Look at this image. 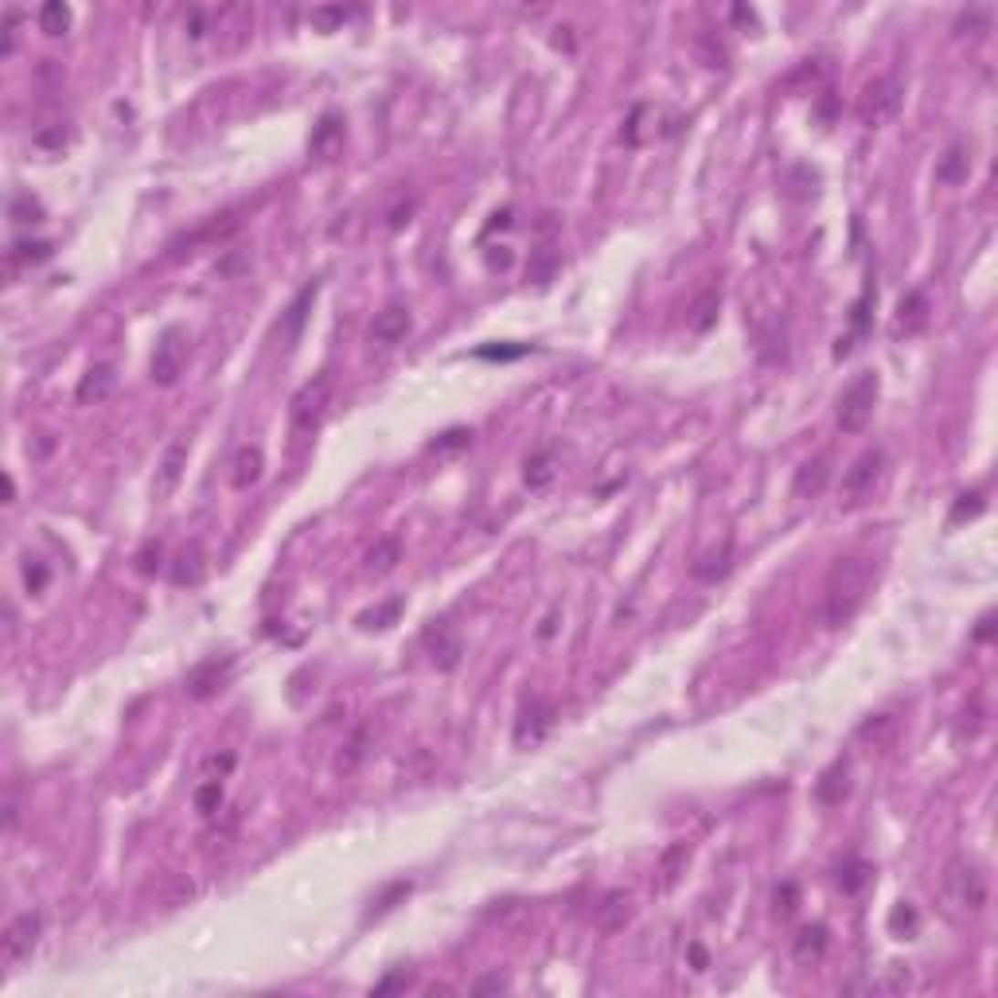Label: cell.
I'll return each instance as SVG.
<instances>
[{"label":"cell","instance_id":"cell-12","mask_svg":"<svg viewBox=\"0 0 998 998\" xmlns=\"http://www.w3.org/2000/svg\"><path fill=\"white\" fill-rule=\"evenodd\" d=\"M410 309L402 305V300H390V305L374 316V324H371V343H383V347H390V343H402L406 340V331H410Z\"/></svg>","mask_w":998,"mask_h":998},{"label":"cell","instance_id":"cell-8","mask_svg":"<svg viewBox=\"0 0 998 998\" xmlns=\"http://www.w3.org/2000/svg\"><path fill=\"white\" fill-rule=\"evenodd\" d=\"M554 726V706L539 699V694H531V699L519 706V714H515V745L519 749H531V745H539L546 733H551Z\"/></svg>","mask_w":998,"mask_h":998},{"label":"cell","instance_id":"cell-35","mask_svg":"<svg viewBox=\"0 0 998 998\" xmlns=\"http://www.w3.org/2000/svg\"><path fill=\"white\" fill-rule=\"evenodd\" d=\"M219 804H223V788H219V780H207V784L195 792V807H199V812H204V815H215V812H219Z\"/></svg>","mask_w":998,"mask_h":998},{"label":"cell","instance_id":"cell-18","mask_svg":"<svg viewBox=\"0 0 998 998\" xmlns=\"http://www.w3.org/2000/svg\"><path fill=\"white\" fill-rule=\"evenodd\" d=\"M687 862H690V846H687V843H671V846L659 855V866H656V889L667 893L675 881L687 874Z\"/></svg>","mask_w":998,"mask_h":998},{"label":"cell","instance_id":"cell-32","mask_svg":"<svg viewBox=\"0 0 998 998\" xmlns=\"http://www.w3.org/2000/svg\"><path fill=\"white\" fill-rule=\"evenodd\" d=\"M352 16V8H340V5H320V8H312V16L309 24L316 27V32H336V27Z\"/></svg>","mask_w":998,"mask_h":998},{"label":"cell","instance_id":"cell-40","mask_svg":"<svg viewBox=\"0 0 998 998\" xmlns=\"http://www.w3.org/2000/svg\"><path fill=\"white\" fill-rule=\"evenodd\" d=\"M137 570L141 573H156L161 570V542H149L144 551L137 554Z\"/></svg>","mask_w":998,"mask_h":998},{"label":"cell","instance_id":"cell-45","mask_svg":"<svg viewBox=\"0 0 998 998\" xmlns=\"http://www.w3.org/2000/svg\"><path fill=\"white\" fill-rule=\"evenodd\" d=\"M991 632H994V613H987V616L979 620V628H975V640H979V644H987V640H991Z\"/></svg>","mask_w":998,"mask_h":998},{"label":"cell","instance_id":"cell-25","mask_svg":"<svg viewBox=\"0 0 998 998\" xmlns=\"http://www.w3.org/2000/svg\"><path fill=\"white\" fill-rule=\"evenodd\" d=\"M312 297H316V281L300 289L297 300H293V305H289L285 320H281V340H297V336H300V324H305V316H309L305 309L312 305Z\"/></svg>","mask_w":998,"mask_h":998},{"label":"cell","instance_id":"cell-23","mask_svg":"<svg viewBox=\"0 0 998 998\" xmlns=\"http://www.w3.org/2000/svg\"><path fill=\"white\" fill-rule=\"evenodd\" d=\"M718 309H721V293L718 289L710 285V289H702L699 297H694V305H690V328L694 331H710L714 328V320H718Z\"/></svg>","mask_w":998,"mask_h":998},{"label":"cell","instance_id":"cell-14","mask_svg":"<svg viewBox=\"0 0 998 998\" xmlns=\"http://www.w3.org/2000/svg\"><path fill=\"white\" fill-rule=\"evenodd\" d=\"M827 480H831V457H827V453H819V457L804 460V465L795 468L792 496H795V499H815V496H823V488H827Z\"/></svg>","mask_w":998,"mask_h":998},{"label":"cell","instance_id":"cell-46","mask_svg":"<svg viewBox=\"0 0 998 998\" xmlns=\"http://www.w3.org/2000/svg\"><path fill=\"white\" fill-rule=\"evenodd\" d=\"M16 819H20V807H16V800L8 795V804H5V827L16 831Z\"/></svg>","mask_w":998,"mask_h":998},{"label":"cell","instance_id":"cell-11","mask_svg":"<svg viewBox=\"0 0 998 998\" xmlns=\"http://www.w3.org/2000/svg\"><path fill=\"white\" fill-rule=\"evenodd\" d=\"M184 468H187V441H172V445L164 448L161 465H156L152 496H156V499H168L172 491L180 488V480H184Z\"/></svg>","mask_w":998,"mask_h":998},{"label":"cell","instance_id":"cell-10","mask_svg":"<svg viewBox=\"0 0 998 998\" xmlns=\"http://www.w3.org/2000/svg\"><path fill=\"white\" fill-rule=\"evenodd\" d=\"M230 671H235V656H211V659L195 663V667L187 671L184 690L192 694V699L204 702V699H211V694L223 690V683L230 678Z\"/></svg>","mask_w":998,"mask_h":998},{"label":"cell","instance_id":"cell-33","mask_svg":"<svg viewBox=\"0 0 998 998\" xmlns=\"http://www.w3.org/2000/svg\"><path fill=\"white\" fill-rule=\"evenodd\" d=\"M398 613H402V601H386L383 609H371V613L359 616V625L363 628H390L398 620Z\"/></svg>","mask_w":998,"mask_h":998},{"label":"cell","instance_id":"cell-15","mask_svg":"<svg viewBox=\"0 0 998 998\" xmlns=\"http://www.w3.org/2000/svg\"><path fill=\"white\" fill-rule=\"evenodd\" d=\"M113 383H118L113 367H110V363H94L90 371L82 374V383H79V390H75V402H79V406H98V402L110 398Z\"/></svg>","mask_w":998,"mask_h":998},{"label":"cell","instance_id":"cell-9","mask_svg":"<svg viewBox=\"0 0 998 998\" xmlns=\"http://www.w3.org/2000/svg\"><path fill=\"white\" fill-rule=\"evenodd\" d=\"M897 106H901V86H897V79H874L862 90L858 118H862V125H881L886 118H893Z\"/></svg>","mask_w":998,"mask_h":998},{"label":"cell","instance_id":"cell-30","mask_svg":"<svg viewBox=\"0 0 998 998\" xmlns=\"http://www.w3.org/2000/svg\"><path fill=\"white\" fill-rule=\"evenodd\" d=\"M866 881H870V866H866L862 858H846L843 866H838V886H843V893H858Z\"/></svg>","mask_w":998,"mask_h":998},{"label":"cell","instance_id":"cell-42","mask_svg":"<svg viewBox=\"0 0 998 998\" xmlns=\"http://www.w3.org/2000/svg\"><path fill=\"white\" fill-rule=\"evenodd\" d=\"M336 133H340V121H336V118H324V121H320V129H316V137H312V149L320 152L324 144H328L331 137H336Z\"/></svg>","mask_w":998,"mask_h":998},{"label":"cell","instance_id":"cell-7","mask_svg":"<svg viewBox=\"0 0 998 998\" xmlns=\"http://www.w3.org/2000/svg\"><path fill=\"white\" fill-rule=\"evenodd\" d=\"M184 363H187V336L180 328H168L161 343L152 352V383L156 386H176L180 374H184Z\"/></svg>","mask_w":998,"mask_h":998},{"label":"cell","instance_id":"cell-2","mask_svg":"<svg viewBox=\"0 0 998 998\" xmlns=\"http://www.w3.org/2000/svg\"><path fill=\"white\" fill-rule=\"evenodd\" d=\"M328 406H331V374L320 371L312 374L293 394V406H289V437H293V448L309 445L316 433H320L324 417H328Z\"/></svg>","mask_w":998,"mask_h":998},{"label":"cell","instance_id":"cell-31","mask_svg":"<svg viewBox=\"0 0 998 998\" xmlns=\"http://www.w3.org/2000/svg\"><path fill=\"white\" fill-rule=\"evenodd\" d=\"M39 27L47 36H63L67 27H70V8L59 5V0H51V5H43L39 8Z\"/></svg>","mask_w":998,"mask_h":998},{"label":"cell","instance_id":"cell-22","mask_svg":"<svg viewBox=\"0 0 998 998\" xmlns=\"http://www.w3.org/2000/svg\"><path fill=\"white\" fill-rule=\"evenodd\" d=\"M827 924H804L800 932H795L792 940V956L800 960V963H815L823 951H827Z\"/></svg>","mask_w":998,"mask_h":998},{"label":"cell","instance_id":"cell-43","mask_svg":"<svg viewBox=\"0 0 998 998\" xmlns=\"http://www.w3.org/2000/svg\"><path fill=\"white\" fill-rule=\"evenodd\" d=\"M468 437H472L468 429H448V433H445V441L433 445V453H445V448H460V445H468Z\"/></svg>","mask_w":998,"mask_h":998},{"label":"cell","instance_id":"cell-20","mask_svg":"<svg viewBox=\"0 0 998 998\" xmlns=\"http://www.w3.org/2000/svg\"><path fill=\"white\" fill-rule=\"evenodd\" d=\"M924 324H929V297H924V293H909L901 300V309H897L893 331H897V336H917Z\"/></svg>","mask_w":998,"mask_h":998},{"label":"cell","instance_id":"cell-27","mask_svg":"<svg viewBox=\"0 0 998 998\" xmlns=\"http://www.w3.org/2000/svg\"><path fill=\"white\" fill-rule=\"evenodd\" d=\"M398 558H402V542L390 534V539H379L371 546V554H367V570L371 573H390L398 566Z\"/></svg>","mask_w":998,"mask_h":998},{"label":"cell","instance_id":"cell-13","mask_svg":"<svg viewBox=\"0 0 998 998\" xmlns=\"http://www.w3.org/2000/svg\"><path fill=\"white\" fill-rule=\"evenodd\" d=\"M425 647H429V656L441 671H453L460 663V636L448 628V620H433V625L425 628Z\"/></svg>","mask_w":998,"mask_h":998},{"label":"cell","instance_id":"cell-24","mask_svg":"<svg viewBox=\"0 0 998 998\" xmlns=\"http://www.w3.org/2000/svg\"><path fill=\"white\" fill-rule=\"evenodd\" d=\"M967 172H972V161H967V149L963 144H951V149L940 156V164H936V184H963L967 180Z\"/></svg>","mask_w":998,"mask_h":998},{"label":"cell","instance_id":"cell-1","mask_svg":"<svg viewBox=\"0 0 998 998\" xmlns=\"http://www.w3.org/2000/svg\"><path fill=\"white\" fill-rule=\"evenodd\" d=\"M874 577H877V562L870 554H843L831 562L827 570V582H823V601H819V620L827 628H843L850 625L858 613L866 597L874 589Z\"/></svg>","mask_w":998,"mask_h":998},{"label":"cell","instance_id":"cell-19","mask_svg":"<svg viewBox=\"0 0 998 998\" xmlns=\"http://www.w3.org/2000/svg\"><path fill=\"white\" fill-rule=\"evenodd\" d=\"M262 468H266V460H262V448L257 445H246L235 453V465H230V484H235L238 491H246L250 484L262 480Z\"/></svg>","mask_w":998,"mask_h":998},{"label":"cell","instance_id":"cell-34","mask_svg":"<svg viewBox=\"0 0 998 998\" xmlns=\"http://www.w3.org/2000/svg\"><path fill=\"white\" fill-rule=\"evenodd\" d=\"M8 215H12V223H39V204L32 195H12V204H8Z\"/></svg>","mask_w":998,"mask_h":998},{"label":"cell","instance_id":"cell-29","mask_svg":"<svg viewBox=\"0 0 998 998\" xmlns=\"http://www.w3.org/2000/svg\"><path fill=\"white\" fill-rule=\"evenodd\" d=\"M917 929H920V917H917V909L909 905V901H901L889 913V932L897 936V940H913L917 936Z\"/></svg>","mask_w":998,"mask_h":998},{"label":"cell","instance_id":"cell-26","mask_svg":"<svg viewBox=\"0 0 998 998\" xmlns=\"http://www.w3.org/2000/svg\"><path fill=\"white\" fill-rule=\"evenodd\" d=\"M733 566V546L730 542H721V551H710L706 558L694 562V577H702V582H718V577H726Z\"/></svg>","mask_w":998,"mask_h":998},{"label":"cell","instance_id":"cell-38","mask_svg":"<svg viewBox=\"0 0 998 998\" xmlns=\"http://www.w3.org/2000/svg\"><path fill=\"white\" fill-rule=\"evenodd\" d=\"M982 511V496L979 491H963V496L956 499V508H951V523H963V519H975Z\"/></svg>","mask_w":998,"mask_h":998},{"label":"cell","instance_id":"cell-3","mask_svg":"<svg viewBox=\"0 0 998 998\" xmlns=\"http://www.w3.org/2000/svg\"><path fill=\"white\" fill-rule=\"evenodd\" d=\"M940 886H944V901L951 909H960V913H982L987 909V874H982V866L975 858H951L944 866V877H940Z\"/></svg>","mask_w":998,"mask_h":998},{"label":"cell","instance_id":"cell-36","mask_svg":"<svg viewBox=\"0 0 998 998\" xmlns=\"http://www.w3.org/2000/svg\"><path fill=\"white\" fill-rule=\"evenodd\" d=\"M51 254V242H16L12 246V262H43Z\"/></svg>","mask_w":998,"mask_h":998},{"label":"cell","instance_id":"cell-4","mask_svg":"<svg viewBox=\"0 0 998 998\" xmlns=\"http://www.w3.org/2000/svg\"><path fill=\"white\" fill-rule=\"evenodd\" d=\"M877 394H881L877 371H858L855 379L846 383L843 394H838V410H835L838 429H843V433H862L866 425H870V417H874Z\"/></svg>","mask_w":998,"mask_h":998},{"label":"cell","instance_id":"cell-5","mask_svg":"<svg viewBox=\"0 0 998 998\" xmlns=\"http://www.w3.org/2000/svg\"><path fill=\"white\" fill-rule=\"evenodd\" d=\"M881 472H886V453H881V448H866V453H858L855 460H850L846 476H843V491H838V508H846V511L862 508V503L874 496V488H877V480H881Z\"/></svg>","mask_w":998,"mask_h":998},{"label":"cell","instance_id":"cell-16","mask_svg":"<svg viewBox=\"0 0 998 998\" xmlns=\"http://www.w3.org/2000/svg\"><path fill=\"white\" fill-rule=\"evenodd\" d=\"M850 795V761H835L827 772L819 776L815 784V800L827 804V807H838Z\"/></svg>","mask_w":998,"mask_h":998},{"label":"cell","instance_id":"cell-41","mask_svg":"<svg viewBox=\"0 0 998 998\" xmlns=\"http://www.w3.org/2000/svg\"><path fill=\"white\" fill-rule=\"evenodd\" d=\"M776 913L780 917H792L795 913V886H792V881H784V886L776 889Z\"/></svg>","mask_w":998,"mask_h":998},{"label":"cell","instance_id":"cell-47","mask_svg":"<svg viewBox=\"0 0 998 998\" xmlns=\"http://www.w3.org/2000/svg\"><path fill=\"white\" fill-rule=\"evenodd\" d=\"M230 764H235V757H211V761H207V769H215V772H226Z\"/></svg>","mask_w":998,"mask_h":998},{"label":"cell","instance_id":"cell-39","mask_svg":"<svg viewBox=\"0 0 998 998\" xmlns=\"http://www.w3.org/2000/svg\"><path fill=\"white\" fill-rule=\"evenodd\" d=\"M16 24H20V12L8 8V12H5V43H0V55H5V59H8L12 51H16Z\"/></svg>","mask_w":998,"mask_h":998},{"label":"cell","instance_id":"cell-6","mask_svg":"<svg viewBox=\"0 0 998 998\" xmlns=\"http://www.w3.org/2000/svg\"><path fill=\"white\" fill-rule=\"evenodd\" d=\"M39 932H43V917H39V913H20V917L5 929V936H0V963H5L8 972H12L16 963H24V960L36 951Z\"/></svg>","mask_w":998,"mask_h":998},{"label":"cell","instance_id":"cell-17","mask_svg":"<svg viewBox=\"0 0 998 998\" xmlns=\"http://www.w3.org/2000/svg\"><path fill=\"white\" fill-rule=\"evenodd\" d=\"M367 749H371V730H367V726L352 730V733H347V741L340 745L336 764H331V769H336L340 776H352V772H359V764L367 761Z\"/></svg>","mask_w":998,"mask_h":998},{"label":"cell","instance_id":"cell-37","mask_svg":"<svg viewBox=\"0 0 998 998\" xmlns=\"http://www.w3.org/2000/svg\"><path fill=\"white\" fill-rule=\"evenodd\" d=\"M551 476H554V468H551V457H546V453H539V457L527 460V484H531V488L551 484Z\"/></svg>","mask_w":998,"mask_h":998},{"label":"cell","instance_id":"cell-48","mask_svg":"<svg viewBox=\"0 0 998 998\" xmlns=\"http://www.w3.org/2000/svg\"><path fill=\"white\" fill-rule=\"evenodd\" d=\"M503 987H508L503 979H480V982H476V991H503Z\"/></svg>","mask_w":998,"mask_h":998},{"label":"cell","instance_id":"cell-21","mask_svg":"<svg viewBox=\"0 0 998 998\" xmlns=\"http://www.w3.org/2000/svg\"><path fill=\"white\" fill-rule=\"evenodd\" d=\"M632 920V897L628 893H609L604 901L597 905V929L601 932H620L625 924Z\"/></svg>","mask_w":998,"mask_h":998},{"label":"cell","instance_id":"cell-28","mask_svg":"<svg viewBox=\"0 0 998 998\" xmlns=\"http://www.w3.org/2000/svg\"><path fill=\"white\" fill-rule=\"evenodd\" d=\"M199 577H204V554H199V546H187V551L176 558V566H172V582L176 585H199Z\"/></svg>","mask_w":998,"mask_h":998},{"label":"cell","instance_id":"cell-44","mask_svg":"<svg viewBox=\"0 0 998 998\" xmlns=\"http://www.w3.org/2000/svg\"><path fill=\"white\" fill-rule=\"evenodd\" d=\"M24 582H27V589H32V593H39L43 585H47V566H43V562H32L27 573H24Z\"/></svg>","mask_w":998,"mask_h":998}]
</instances>
